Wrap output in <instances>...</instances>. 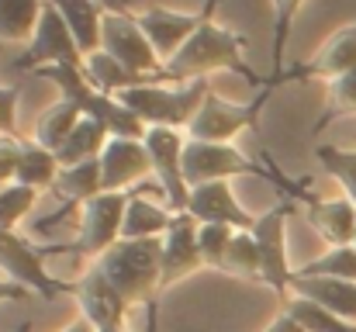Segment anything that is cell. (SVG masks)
Masks as SVG:
<instances>
[{"label": "cell", "instance_id": "1", "mask_svg": "<svg viewBox=\"0 0 356 332\" xmlns=\"http://www.w3.org/2000/svg\"><path fill=\"white\" fill-rule=\"evenodd\" d=\"M97 267L128 305L152 301L163 287V239H121L97 260Z\"/></svg>", "mask_w": 356, "mask_h": 332}, {"label": "cell", "instance_id": "2", "mask_svg": "<svg viewBox=\"0 0 356 332\" xmlns=\"http://www.w3.org/2000/svg\"><path fill=\"white\" fill-rule=\"evenodd\" d=\"M208 94H211L208 80H191L180 87H163L152 80V84L121 90L118 101L131 114H138L145 128H187Z\"/></svg>", "mask_w": 356, "mask_h": 332}, {"label": "cell", "instance_id": "3", "mask_svg": "<svg viewBox=\"0 0 356 332\" xmlns=\"http://www.w3.org/2000/svg\"><path fill=\"white\" fill-rule=\"evenodd\" d=\"M211 70H245L242 38L204 17V24L191 35V42L163 66V77L177 84H191V80H204Z\"/></svg>", "mask_w": 356, "mask_h": 332}, {"label": "cell", "instance_id": "4", "mask_svg": "<svg viewBox=\"0 0 356 332\" xmlns=\"http://www.w3.org/2000/svg\"><path fill=\"white\" fill-rule=\"evenodd\" d=\"M101 52H108L111 59H118L124 70H131L142 80L163 77V59L156 56L152 42L145 38V31L138 28L135 17L108 10L104 14V28H101Z\"/></svg>", "mask_w": 356, "mask_h": 332}, {"label": "cell", "instance_id": "5", "mask_svg": "<svg viewBox=\"0 0 356 332\" xmlns=\"http://www.w3.org/2000/svg\"><path fill=\"white\" fill-rule=\"evenodd\" d=\"M131 194H97L94 201H87L80 208V232L70 246V253L87 256V260H101L115 242H121V225H124V208H128Z\"/></svg>", "mask_w": 356, "mask_h": 332}, {"label": "cell", "instance_id": "6", "mask_svg": "<svg viewBox=\"0 0 356 332\" xmlns=\"http://www.w3.org/2000/svg\"><path fill=\"white\" fill-rule=\"evenodd\" d=\"M83 59L87 56L80 52V45H76L73 31L66 28L63 14L45 0L42 17H38V28H35V35H31L28 49H24V59L17 66L35 70V73L45 70V66H76V70H83Z\"/></svg>", "mask_w": 356, "mask_h": 332}, {"label": "cell", "instance_id": "7", "mask_svg": "<svg viewBox=\"0 0 356 332\" xmlns=\"http://www.w3.org/2000/svg\"><path fill=\"white\" fill-rule=\"evenodd\" d=\"M291 215V205H277L266 215H259L256 225L249 228L256 246H259V280L270 284L280 298L291 294V280H294V267L287 263V239H284V225Z\"/></svg>", "mask_w": 356, "mask_h": 332}, {"label": "cell", "instance_id": "8", "mask_svg": "<svg viewBox=\"0 0 356 332\" xmlns=\"http://www.w3.org/2000/svg\"><path fill=\"white\" fill-rule=\"evenodd\" d=\"M142 142H145L152 173L159 177V187L170 201V212H184L187 198H191V187L184 180V145H187V139L180 135V128H145Z\"/></svg>", "mask_w": 356, "mask_h": 332}, {"label": "cell", "instance_id": "9", "mask_svg": "<svg viewBox=\"0 0 356 332\" xmlns=\"http://www.w3.org/2000/svg\"><path fill=\"white\" fill-rule=\"evenodd\" d=\"M0 274L28 287L35 298H56L63 291V284L45 274V249H35L28 239L7 228H0Z\"/></svg>", "mask_w": 356, "mask_h": 332}, {"label": "cell", "instance_id": "10", "mask_svg": "<svg viewBox=\"0 0 356 332\" xmlns=\"http://www.w3.org/2000/svg\"><path fill=\"white\" fill-rule=\"evenodd\" d=\"M256 166L236 152L229 142H201V139H187L184 145V180L187 187H201V184H218V180H232V177H249Z\"/></svg>", "mask_w": 356, "mask_h": 332}, {"label": "cell", "instance_id": "11", "mask_svg": "<svg viewBox=\"0 0 356 332\" xmlns=\"http://www.w3.org/2000/svg\"><path fill=\"white\" fill-rule=\"evenodd\" d=\"M76 294V305H80V319H87L97 332H111V329H124V315H128V301L118 294V287L104 277V270L94 263L73 287Z\"/></svg>", "mask_w": 356, "mask_h": 332}, {"label": "cell", "instance_id": "12", "mask_svg": "<svg viewBox=\"0 0 356 332\" xmlns=\"http://www.w3.org/2000/svg\"><path fill=\"white\" fill-rule=\"evenodd\" d=\"M259 114V101L256 104H232L222 101L215 90L204 97V104L197 108L194 121L187 125V139H201V142H229L242 128H249Z\"/></svg>", "mask_w": 356, "mask_h": 332}, {"label": "cell", "instance_id": "13", "mask_svg": "<svg viewBox=\"0 0 356 332\" xmlns=\"http://www.w3.org/2000/svg\"><path fill=\"white\" fill-rule=\"evenodd\" d=\"M197 228L201 221L187 212H173L170 228L163 235V287L191 277L201 263V249H197Z\"/></svg>", "mask_w": 356, "mask_h": 332}, {"label": "cell", "instance_id": "14", "mask_svg": "<svg viewBox=\"0 0 356 332\" xmlns=\"http://www.w3.org/2000/svg\"><path fill=\"white\" fill-rule=\"evenodd\" d=\"M138 28L145 31V38L152 42L156 56L163 59V66L191 42V35L204 24L201 14H180V10H166V7H156V10H145L135 17Z\"/></svg>", "mask_w": 356, "mask_h": 332}, {"label": "cell", "instance_id": "15", "mask_svg": "<svg viewBox=\"0 0 356 332\" xmlns=\"http://www.w3.org/2000/svg\"><path fill=\"white\" fill-rule=\"evenodd\" d=\"M187 215H194L197 221H222V225H232L238 232H249L256 219L242 208L229 187V180H218V184H201V187H191V198H187Z\"/></svg>", "mask_w": 356, "mask_h": 332}, {"label": "cell", "instance_id": "16", "mask_svg": "<svg viewBox=\"0 0 356 332\" xmlns=\"http://www.w3.org/2000/svg\"><path fill=\"white\" fill-rule=\"evenodd\" d=\"M152 170L145 142L142 139H111L101 152V173H104V194H118L131 187L138 177Z\"/></svg>", "mask_w": 356, "mask_h": 332}, {"label": "cell", "instance_id": "17", "mask_svg": "<svg viewBox=\"0 0 356 332\" xmlns=\"http://www.w3.org/2000/svg\"><path fill=\"white\" fill-rule=\"evenodd\" d=\"M291 294L305 298L346 322H356V280H336V277H298L291 280Z\"/></svg>", "mask_w": 356, "mask_h": 332}, {"label": "cell", "instance_id": "18", "mask_svg": "<svg viewBox=\"0 0 356 332\" xmlns=\"http://www.w3.org/2000/svg\"><path fill=\"white\" fill-rule=\"evenodd\" d=\"M308 221L329 246H353L356 242V205L350 198L312 201L308 205Z\"/></svg>", "mask_w": 356, "mask_h": 332}, {"label": "cell", "instance_id": "19", "mask_svg": "<svg viewBox=\"0 0 356 332\" xmlns=\"http://www.w3.org/2000/svg\"><path fill=\"white\" fill-rule=\"evenodd\" d=\"M49 3L63 14V21L73 31L83 56L101 52V28H104V14H108V7H101V0H49Z\"/></svg>", "mask_w": 356, "mask_h": 332}, {"label": "cell", "instance_id": "20", "mask_svg": "<svg viewBox=\"0 0 356 332\" xmlns=\"http://www.w3.org/2000/svg\"><path fill=\"white\" fill-rule=\"evenodd\" d=\"M108 142H111V132L101 121L83 118L73 128V135L59 145L56 159H59V166H76V163H87V159H101V152H104Z\"/></svg>", "mask_w": 356, "mask_h": 332}, {"label": "cell", "instance_id": "21", "mask_svg": "<svg viewBox=\"0 0 356 332\" xmlns=\"http://www.w3.org/2000/svg\"><path fill=\"white\" fill-rule=\"evenodd\" d=\"M353 66H356V24H350V28L336 31V35L318 49V56H315V63L308 66V73H312V77H325V80L332 84L336 77L350 73Z\"/></svg>", "mask_w": 356, "mask_h": 332}, {"label": "cell", "instance_id": "22", "mask_svg": "<svg viewBox=\"0 0 356 332\" xmlns=\"http://www.w3.org/2000/svg\"><path fill=\"white\" fill-rule=\"evenodd\" d=\"M56 191L59 198H66L70 205H87L94 201L97 194H104V173H101V159H87V163H76V166H63L59 170V180H56Z\"/></svg>", "mask_w": 356, "mask_h": 332}, {"label": "cell", "instance_id": "23", "mask_svg": "<svg viewBox=\"0 0 356 332\" xmlns=\"http://www.w3.org/2000/svg\"><path fill=\"white\" fill-rule=\"evenodd\" d=\"M59 159L56 152H49L45 145H38L35 139L31 142H21V159H17V184L31 187V191H45V187H56L59 180Z\"/></svg>", "mask_w": 356, "mask_h": 332}, {"label": "cell", "instance_id": "24", "mask_svg": "<svg viewBox=\"0 0 356 332\" xmlns=\"http://www.w3.org/2000/svg\"><path fill=\"white\" fill-rule=\"evenodd\" d=\"M83 77L90 80L94 90L111 94V97H118L121 90H128V87L152 84V80H142V77H135L131 70H124L118 59H111L108 52H94V56H87V59H83Z\"/></svg>", "mask_w": 356, "mask_h": 332}, {"label": "cell", "instance_id": "25", "mask_svg": "<svg viewBox=\"0 0 356 332\" xmlns=\"http://www.w3.org/2000/svg\"><path fill=\"white\" fill-rule=\"evenodd\" d=\"M45 0H0V45L31 42Z\"/></svg>", "mask_w": 356, "mask_h": 332}, {"label": "cell", "instance_id": "26", "mask_svg": "<svg viewBox=\"0 0 356 332\" xmlns=\"http://www.w3.org/2000/svg\"><path fill=\"white\" fill-rule=\"evenodd\" d=\"M83 121V111L76 108L73 101H56L49 111H42L38 125H35V142L45 145L49 152H59V145L73 135V128Z\"/></svg>", "mask_w": 356, "mask_h": 332}, {"label": "cell", "instance_id": "27", "mask_svg": "<svg viewBox=\"0 0 356 332\" xmlns=\"http://www.w3.org/2000/svg\"><path fill=\"white\" fill-rule=\"evenodd\" d=\"M173 212L145 201V198H131L124 208V225H121V239H163L170 228Z\"/></svg>", "mask_w": 356, "mask_h": 332}, {"label": "cell", "instance_id": "28", "mask_svg": "<svg viewBox=\"0 0 356 332\" xmlns=\"http://www.w3.org/2000/svg\"><path fill=\"white\" fill-rule=\"evenodd\" d=\"M298 277H336V280H356V246H329L318 260L298 267Z\"/></svg>", "mask_w": 356, "mask_h": 332}, {"label": "cell", "instance_id": "29", "mask_svg": "<svg viewBox=\"0 0 356 332\" xmlns=\"http://www.w3.org/2000/svg\"><path fill=\"white\" fill-rule=\"evenodd\" d=\"M280 312L294 315L305 326V332H356V322H346V319H339V315H332V312H325V308H318L305 298H294V294L284 301Z\"/></svg>", "mask_w": 356, "mask_h": 332}, {"label": "cell", "instance_id": "30", "mask_svg": "<svg viewBox=\"0 0 356 332\" xmlns=\"http://www.w3.org/2000/svg\"><path fill=\"white\" fill-rule=\"evenodd\" d=\"M318 163L325 166V173L343 187V198H350L356 205V149H339V145H318L315 149Z\"/></svg>", "mask_w": 356, "mask_h": 332}, {"label": "cell", "instance_id": "31", "mask_svg": "<svg viewBox=\"0 0 356 332\" xmlns=\"http://www.w3.org/2000/svg\"><path fill=\"white\" fill-rule=\"evenodd\" d=\"M218 270H225L232 277H259V246H256L252 232H236Z\"/></svg>", "mask_w": 356, "mask_h": 332}, {"label": "cell", "instance_id": "32", "mask_svg": "<svg viewBox=\"0 0 356 332\" xmlns=\"http://www.w3.org/2000/svg\"><path fill=\"white\" fill-rule=\"evenodd\" d=\"M238 228L232 225H222V221H201L197 228V249H201V263L204 267H222L232 239H236Z\"/></svg>", "mask_w": 356, "mask_h": 332}, {"label": "cell", "instance_id": "33", "mask_svg": "<svg viewBox=\"0 0 356 332\" xmlns=\"http://www.w3.org/2000/svg\"><path fill=\"white\" fill-rule=\"evenodd\" d=\"M35 201H38V191H31V187H24L17 180L0 187V228L14 232V225L35 208Z\"/></svg>", "mask_w": 356, "mask_h": 332}, {"label": "cell", "instance_id": "34", "mask_svg": "<svg viewBox=\"0 0 356 332\" xmlns=\"http://www.w3.org/2000/svg\"><path fill=\"white\" fill-rule=\"evenodd\" d=\"M329 108L336 114H356V66L329 84Z\"/></svg>", "mask_w": 356, "mask_h": 332}, {"label": "cell", "instance_id": "35", "mask_svg": "<svg viewBox=\"0 0 356 332\" xmlns=\"http://www.w3.org/2000/svg\"><path fill=\"white\" fill-rule=\"evenodd\" d=\"M17 87H0V135L14 139V125H17Z\"/></svg>", "mask_w": 356, "mask_h": 332}, {"label": "cell", "instance_id": "36", "mask_svg": "<svg viewBox=\"0 0 356 332\" xmlns=\"http://www.w3.org/2000/svg\"><path fill=\"white\" fill-rule=\"evenodd\" d=\"M17 159H21V142L17 139H0V187L14 184Z\"/></svg>", "mask_w": 356, "mask_h": 332}, {"label": "cell", "instance_id": "37", "mask_svg": "<svg viewBox=\"0 0 356 332\" xmlns=\"http://www.w3.org/2000/svg\"><path fill=\"white\" fill-rule=\"evenodd\" d=\"M305 0H273V24H277V49H280V38L287 35V24L294 21L298 7Z\"/></svg>", "mask_w": 356, "mask_h": 332}, {"label": "cell", "instance_id": "38", "mask_svg": "<svg viewBox=\"0 0 356 332\" xmlns=\"http://www.w3.org/2000/svg\"><path fill=\"white\" fill-rule=\"evenodd\" d=\"M24 298H35L28 287H21V284H14V280H0V305L3 301H24Z\"/></svg>", "mask_w": 356, "mask_h": 332}, {"label": "cell", "instance_id": "39", "mask_svg": "<svg viewBox=\"0 0 356 332\" xmlns=\"http://www.w3.org/2000/svg\"><path fill=\"white\" fill-rule=\"evenodd\" d=\"M263 332H305V326H301L294 315L280 312V315H277V319H273V322H270V326H266Z\"/></svg>", "mask_w": 356, "mask_h": 332}, {"label": "cell", "instance_id": "40", "mask_svg": "<svg viewBox=\"0 0 356 332\" xmlns=\"http://www.w3.org/2000/svg\"><path fill=\"white\" fill-rule=\"evenodd\" d=\"M59 332H97V329H94V326H90L87 319H73V322H70L66 329H59Z\"/></svg>", "mask_w": 356, "mask_h": 332}, {"label": "cell", "instance_id": "41", "mask_svg": "<svg viewBox=\"0 0 356 332\" xmlns=\"http://www.w3.org/2000/svg\"><path fill=\"white\" fill-rule=\"evenodd\" d=\"M101 3H104V7H108V10H118V7H115V3H111V0H101Z\"/></svg>", "mask_w": 356, "mask_h": 332}, {"label": "cell", "instance_id": "42", "mask_svg": "<svg viewBox=\"0 0 356 332\" xmlns=\"http://www.w3.org/2000/svg\"><path fill=\"white\" fill-rule=\"evenodd\" d=\"M111 332H124V329H111Z\"/></svg>", "mask_w": 356, "mask_h": 332}, {"label": "cell", "instance_id": "43", "mask_svg": "<svg viewBox=\"0 0 356 332\" xmlns=\"http://www.w3.org/2000/svg\"><path fill=\"white\" fill-rule=\"evenodd\" d=\"M353 246H356V242H353Z\"/></svg>", "mask_w": 356, "mask_h": 332}]
</instances>
